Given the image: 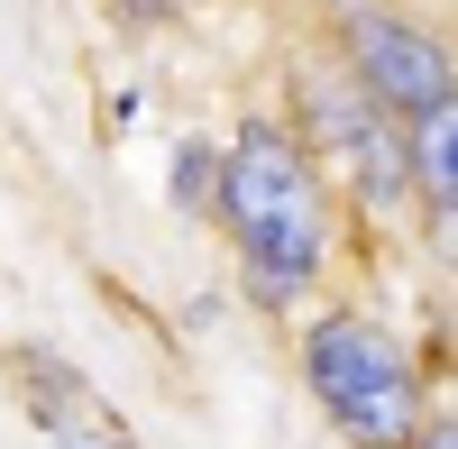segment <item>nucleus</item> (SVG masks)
I'll return each mask as SVG.
<instances>
[{
	"instance_id": "1",
	"label": "nucleus",
	"mask_w": 458,
	"mask_h": 449,
	"mask_svg": "<svg viewBox=\"0 0 458 449\" xmlns=\"http://www.w3.org/2000/svg\"><path fill=\"white\" fill-rule=\"evenodd\" d=\"M211 230L229 239V267H239L248 312L293 321L312 293L339 284V257H349V211H339L330 174L312 165L276 110H248L239 129L220 138V183H211Z\"/></svg>"
},
{
	"instance_id": "2",
	"label": "nucleus",
	"mask_w": 458,
	"mask_h": 449,
	"mask_svg": "<svg viewBox=\"0 0 458 449\" xmlns=\"http://www.w3.org/2000/svg\"><path fill=\"white\" fill-rule=\"evenodd\" d=\"M293 358H302V394L321 403V422L349 449H403L440 394V349L412 358L403 330L376 303H349V293H321Z\"/></svg>"
},
{
	"instance_id": "3",
	"label": "nucleus",
	"mask_w": 458,
	"mask_h": 449,
	"mask_svg": "<svg viewBox=\"0 0 458 449\" xmlns=\"http://www.w3.org/2000/svg\"><path fill=\"white\" fill-rule=\"evenodd\" d=\"M276 120L312 147V165L330 174V193L339 211H349V230L376 239V230H403V211H412V174H403V120H386L358 83H349V64L330 55V37L321 47H302L293 73H284V110Z\"/></svg>"
},
{
	"instance_id": "4",
	"label": "nucleus",
	"mask_w": 458,
	"mask_h": 449,
	"mask_svg": "<svg viewBox=\"0 0 458 449\" xmlns=\"http://www.w3.org/2000/svg\"><path fill=\"white\" fill-rule=\"evenodd\" d=\"M330 55L349 64V83L386 110V120H422L431 101H458V55H449V37H440L422 10H403V0H376V10L339 19V28H330Z\"/></svg>"
},
{
	"instance_id": "5",
	"label": "nucleus",
	"mask_w": 458,
	"mask_h": 449,
	"mask_svg": "<svg viewBox=\"0 0 458 449\" xmlns=\"http://www.w3.org/2000/svg\"><path fill=\"white\" fill-rule=\"evenodd\" d=\"M10 394H19V413L47 431V449H147V440L83 385V367L55 358V349H10Z\"/></svg>"
},
{
	"instance_id": "6",
	"label": "nucleus",
	"mask_w": 458,
	"mask_h": 449,
	"mask_svg": "<svg viewBox=\"0 0 458 449\" xmlns=\"http://www.w3.org/2000/svg\"><path fill=\"white\" fill-rule=\"evenodd\" d=\"M403 174H412V202H422V239L449 248V220H458V101H431L422 120H403Z\"/></svg>"
},
{
	"instance_id": "7",
	"label": "nucleus",
	"mask_w": 458,
	"mask_h": 449,
	"mask_svg": "<svg viewBox=\"0 0 458 449\" xmlns=\"http://www.w3.org/2000/svg\"><path fill=\"white\" fill-rule=\"evenodd\" d=\"M211 183H220V138H174V165H165V193H174V211L211 220Z\"/></svg>"
},
{
	"instance_id": "8",
	"label": "nucleus",
	"mask_w": 458,
	"mask_h": 449,
	"mask_svg": "<svg viewBox=\"0 0 458 449\" xmlns=\"http://www.w3.org/2000/svg\"><path fill=\"white\" fill-rule=\"evenodd\" d=\"M110 10H120L129 28H165V19H183V10H193V0H110Z\"/></svg>"
},
{
	"instance_id": "9",
	"label": "nucleus",
	"mask_w": 458,
	"mask_h": 449,
	"mask_svg": "<svg viewBox=\"0 0 458 449\" xmlns=\"http://www.w3.org/2000/svg\"><path fill=\"white\" fill-rule=\"evenodd\" d=\"M403 449H458V422H449V403L431 394V413H422V431H412Z\"/></svg>"
},
{
	"instance_id": "10",
	"label": "nucleus",
	"mask_w": 458,
	"mask_h": 449,
	"mask_svg": "<svg viewBox=\"0 0 458 449\" xmlns=\"http://www.w3.org/2000/svg\"><path fill=\"white\" fill-rule=\"evenodd\" d=\"M358 10H376V0H321V19L339 28V19H358Z\"/></svg>"
}]
</instances>
